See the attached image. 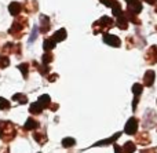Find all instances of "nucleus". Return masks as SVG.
I'll use <instances>...</instances> for the list:
<instances>
[{
  "instance_id": "6",
  "label": "nucleus",
  "mask_w": 157,
  "mask_h": 153,
  "mask_svg": "<svg viewBox=\"0 0 157 153\" xmlns=\"http://www.w3.org/2000/svg\"><path fill=\"white\" fill-rule=\"evenodd\" d=\"M10 7H11V8H10L11 14H18V13H19V10H21V8H19L21 6H19L18 3H13V4L10 6Z\"/></svg>"
},
{
  "instance_id": "2",
  "label": "nucleus",
  "mask_w": 157,
  "mask_h": 153,
  "mask_svg": "<svg viewBox=\"0 0 157 153\" xmlns=\"http://www.w3.org/2000/svg\"><path fill=\"white\" fill-rule=\"evenodd\" d=\"M103 40L106 41L108 44H113V46H120V40L116 37V36H112V35H106L105 37H103Z\"/></svg>"
},
{
  "instance_id": "5",
  "label": "nucleus",
  "mask_w": 157,
  "mask_h": 153,
  "mask_svg": "<svg viewBox=\"0 0 157 153\" xmlns=\"http://www.w3.org/2000/svg\"><path fill=\"white\" fill-rule=\"evenodd\" d=\"M123 151H124L125 153H132L134 151H135V145H134V142H127L124 145V148H123Z\"/></svg>"
},
{
  "instance_id": "4",
  "label": "nucleus",
  "mask_w": 157,
  "mask_h": 153,
  "mask_svg": "<svg viewBox=\"0 0 157 153\" xmlns=\"http://www.w3.org/2000/svg\"><path fill=\"white\" fill-rule=\"evenodd\" d=\"M65 36H66L65 30H63V29H61L59 32H58V33H55V35H54V39H52V40H54L55 43H57V41H59V40H62V39H65Z\"/></svg>"
},
{
  "instance_id": "9",
  "label": "nucleus",
  "mask_w": 157,
  "mask_h": 153,
  "mask_svg": "<svg viewBox=\"0 0 157 153\" xmlns=\"http://www.w3.org/2000/svg\"><path fill=\"white\" fill-rule=\"evenodd\" d=\"M72 145H75V141L72 140V138H66V140H63V146H65V148L72 146Z\"/></svg>"
},
{
  "instance_id": "7",
  "label": "nucleus",
  "mask_w": 157,
  "mask_h": 153,
  "mask_svg": "<svg viewBox=\"0 0 157 153\" xmlns=\"http://www.w3.org/2000/svg\"><path fill=\"white\" fill-rule=\"evenodd\" d=\"M36 126H37V123H36V121L33 120V119H29V120H28V123L25 124V130H30V128H35Z\"/></svg>"
},
{
  "instance_id": "1",
  "label": "nucleus",
  "mask_w": 157,
  "mask_h": 153,
  "mask_svg": "<svg viewBox=\"0 0 157 153\" xmlns=\"http://www.w3.org/2000/svg\"><path fill=\"white\" fill-rule=\"evenodd\" d=\"M136 127H138L136 119H130V121H128L127 126H125V132H127V134H134V132L136 131Z\"/></svg>"
},
{
  "instance_id": "12",
  "label": "nucleus",
  "mask_w": 157,
  "mask_h": 153,
  "mask_svg": "<svg viewBox=\"0 0 157 153\" xmlns=\"http://www.w3.org/2000/svg\"><path fill=\"white\" fill-rule=\"evenodd\" d=\"M146 2H147V3H152V4H153V3H155L156 0H146Z\"/></svg>"
},
{
  "instance_id": "10",
  "label": "nucleus",
  "mask_w": 157,
  "mask_h": 153,
  "mask_svg": "<svg viewBox=\"0 0 157 153\" xmlns=\"http://www.w3.org/2000/svg\"><path fill=\"white\" fill-rule=\"evenodd\" d=\"M132 91L136 94V95H139V94H141V91H142V86L141 84H135L132 87Z\"/></svg>"
},
{
  "instance_id": "8",
  "label": "nucleus",
  "mask_w": 157,
  "mask_h": 153,
  "mask_svg": "<svg viewBox=\"0 0 157 153\" xmlns=\"http://www.w3.org/2000/svg\"><path fill=\"white\" fill-rule=\"evenodd\" d=\"M10 108V102L4 98H0V109H7Z\"/></svg>"
},
{
  "instance_id": "3",
  "label": "nucleus",
  "mask_w": 157,
  "mask_h": 153,
  "mask_svg": "<svg viewBox=\"0 0 157 153\" xmlns=\"http://www.w3.org/2000/svg\"><path fill=\"white\" fill-rule=\"evenodd\" d=\"M153 80H155V73H153L152 71H149L146 75H145V79H144L145 86H147V87H150V86L153 84Z\"/></svg>"
},
{
  "instance_id": "11",
  "label": "nucleus",
  "mask_w": 157,
  "mask_h": 153,
  "mask_svg": "<svg viewBox=\"0 0 157 153\" xmlns=\"http://www.w3.org/2000/svg\"><path fill=\"white\" fill-rule=\"evenodd\" d=\"M7 65H8V58H6V57L0 58V66H2V68H6Z\"/></svg>"
}]
</instances>
